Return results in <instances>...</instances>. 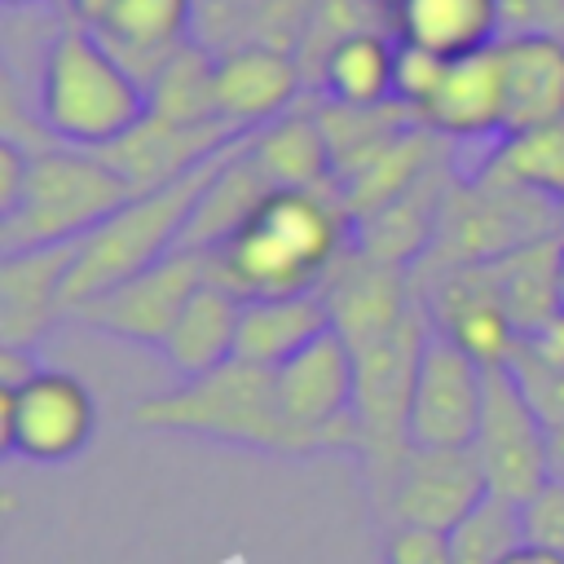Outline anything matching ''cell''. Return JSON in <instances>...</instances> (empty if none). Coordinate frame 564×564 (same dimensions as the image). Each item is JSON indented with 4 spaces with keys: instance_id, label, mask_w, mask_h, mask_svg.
<instances>
[{
    "instance_id": "35",
    "label": "cell",
    "mask_w": 564,
    "mask_h": 564,
    "mask_svg": "<svg viewBox=\"0 0 564 564\" xmlns=\"http://www.w3.org/2000/svg\"><path fill=\"white\" fill-rule=\"evenodd\" d=\"M533 357H542V361H551V366H564V313H555L546 326H538L533 335H524L520 339Z\"/></svg>"
},
{
    "instance_id": "4",
    "label": "cell",
    "mask_w": 564,
    "mask_h": 564,
    "mask_svg": "<svg viewBox=\"0 0 564 564\" xmlns=\"http://www.w3.org/2000/svg\"><path fill=\"white\" fill-rule=\"evenodd\" d=\"M225 154H229V145L220 154H212L207 163L189 167L185 176H176L159 189L132 194L115 216H106L93 234H84L79 256L66 278V313H75L79 304L106 295L110 286L128 282L132 273H141L154 260H163L167 251H176L189 229V216H194L203 189L212 185L216 167L225 163Z\"/></svg>"
},
{
    "instance_id": "33",
    "label": "cell",
    "mask_w": 564,
    "mask_h": 564,
    "mask_svg": "<svg viewBox=\"0 0 564 564\" xmlns=\"http://www.w3.org/2000/svg\"><path fill=\"white\" fill-rule=\"evenodd\" d=\"M524 524H529V538L564 551V485L551 480L529 507H524Z\"/></svg>"
},
{
    "instance_id": "26",
    "label": "cell",
    "mask_w": 564,
    "mask_h": 564,
    "mask_svg": "<svg viewBox=\"0 0 564 564\" xmlns=\"http://www.w3.org/2000/svg\"><path fill=\"white\" fill-rule=\"evenodd\" d=\"M392 66H397V31H352L317 57L326 97L335 106H357V110H375L392 101Z\"/></svg>"
},
{
    "instance_id": "21",
    "label": "cell",
    "mask_w": 564,
    "mask_h": 564,
    "mask_svg": "<svg viewBox=\"0 0 564 564\" xmlns=\"http://www.w3.org/2000/svg\"><path fill=\"white\" fill-rule=\"evenodd\" d=\"M498 57L507 93V132L564 119V40L502 35Z\"/></svg>"
},
{
    "instance_id": "8",
    "label": "cell",
    "mask_w": 564,
    "mask_h": 564,
    "mask_svg": "<svg viewBox=\"0 0 564 564\" xmlns=\"http://www.w3.org/2000/svg\"><path fill=\"white\" fill-rule=\"evenodd\" d=\"M212 278H216L212 251H203V247H176L163 260H154L150 269H141L128 282L110 286L106 295L79 304L70 317H79L84 326H93L101 335L163 348V339L172 335V326L185 313V304Z\"/></svg>"
},
{
    "instance_id": "7",
    "label": "cell",
    "mask_w": 564,
    "mask_h": 564,
    "mask_svg": "<svg viewBox=\"0 0 564 564\" xmlns=\"http://www.w3.org/2000/svg\"><path fill=\"white\" fill-rule=\"evenodd\" d=\"M427 335H432V317H427V304L419 300V308L397 330L352 348V357H357V392H352L357 445H352V454L361 458L370 498H379L388 489V480L397 476L401 458L414 445L410 441V401H414V375H419Z\"/></svg>"
},
{
    "instance_id": "22",
    "label": "cell",
    "mask_w": 564,
    "mask_h": 564,
    "mask_svg": "<svg viewBox=\"0 0 564 564\" xmlns=\"http://www.w3.org/2000/svg\"><path fill=\"white\" fill-rule=\"evenodd\" d=\"M322 330H330V308H326V295L322 291L242 300V322H238L234 357H242L251 366L278 370L286 357H295Z\"/></svg>"
},
{
    "instance_id": "18",
    "label": "cell",
    "mask_w": 564,
    "mask_h": 564,
    "mask_svg": "<svg viewBox=\"0 0 564 564\" xmlns=\"http://www.w3.org/2000/svg\"><path fill=\"white\" fill-rule=\"evenodd\" d=\"M419 123L449 141H489L507 132V93H502V57L498 44L454 57L436 97L423 106Z\"/></svg>"
},
{
    "instance_id": "28",
    "label": "cell",
    "mask_w": 564,
    "mask_h": 564,
    "mask_svg": "<svg viewBox=\"0 0 564 564\" xmlns=\"http://www.w3.org/2000/svg\"><path fill=\"white\" fill-rule=\"evenodd\" d=\"M212 62H216V53H207L194 40L181 53H172L167 66L150 79V115L172 119V123H225L216 115Z\"/></svg>"
},
{
    "instance_id": "3",
    "label": "cell",
    "mask_w": 564,
    "mask_h": 564,
    "mask_svg": "<svg viewBox=\"0 0 564 564\" xmlns=\"http://www.w3.org/2000/svg\"><path fill=\"white\" fill-rule=\"evenodd\" d=\"M150 115V88L101 44L84 22L53 35L40 66V119L79 150H101L128 137Z\"/></svg>"
},
{
    "instance_id": "16",
    "label": "cell",
    "mask_w": 564,
    "mask_h": 564,
    "mask_svg": "<svg viewBox=\"0 0 564 564\" xmlns=\"http://www.w3.org/2000/svg\"><path fill=\"white\" fill-rule=\"evenodd\" d=\"M79 256L75 242L0 251V344L35 348V339L66 317V278Z\"/></svg>"
},
{
    "instance_id": "2",
    "label": "cell",
    "mask_w": 564,
    "mask_h": 564,
    "mask_svg": "<svg viewBox=\"0 0 564 564\" xmlns=\"http://www.w3.org/2000/svg\"><path fill=\"white\" fill-rule=\"evenodd\" d=\"M128 419L141 432H181V436H203V441L242 445L260 454H291V458L308 454V445L300 441V432L282 410L278 375L242 357H229L207 375L181 379L176 388L137 401Z\"/></svg>"
},
{
    "instance_id": "27",
    "label": "cell",
    "mask_w": 564,
    "mask_h": 564,
    "mask_svg": "<svg viewBox=\"0 0 564 564\" xmlns=\"http://www.w3.org/2000/svg\"><path fill=\"white\" fill-rule=\"evenodd\" d=\"M480 172L564 203V119L502 132Z\"/></svg>"
},
{
    "instance_id": "40",
    "label": "cell",
    "mask_w": 564,
    "mask_h": 564,
    "mask_svg": "<svg viewBox=\"0 0 564 564\" xmlns=\"http://www.w3.org/2000/svg\"><path fill=\"white\" fill-rule=\"evenodd\" d=\"M375 4H383L388 13H397V4H401V0H375Z\"/></svg>"
},
{
    "instance_id": "24",
    "label": "cell",
    "mask_w": 564,
    "mask_h": 564,
    "mask_svg": "<svg viewBox=\"0 0 564 564\" xmlns=\"http://www.w3.org/2000/svg\"><path fill=\"white\" fill-rule=\"evenodd\" d=\"M247 150L278 189H339L330 141L317 115L286 110L273 123L251 128Z\"/></svg>"
},
{
    "instance_id": "34",
    "label": "cell",
    "mask_w": 564,
    "mask_h": 564,
    "mask_svg": "<svg viewBox=\"0 0 564 564\" xmlns=\"http://www.w3.org/2000/svg\"><path fill=\"white\" fill-rule=\"evenodd\" d=\"M26 176H31V154H22L13 137H4L0 141V216H9L22 203Z\"/></svg>"
},
{
    "instance_id": "30",
    "label": "cell",
    "mask_w": 564,
    "mask_h": 564,
    "mask_svg": "<svg viewBox=\"0 0 564 564\" xmlns=\"http://www.w3.org/2000/svg\"><path fill=\"white\" fill-rule=\"evenodd\" d=\"M449 70V57L432 53V48H419V44H405L397 40V66H392V101L405 106L414 119L423 115V106L436 97L441 79Z\"/></svg>"
},
{
    "instance_id": "15",
    "label": "cell",
    "mask_w": 564,
    "mask_h": 564,
    "mask_svg": "<svg viewBox=\"0 0 564 564\" xmlns=\"http://www.w3.org/2000/svg\"><path fill=\"white\" fill-rule=\"evenodd\" d=\"M300 84H304V70L291 48L238 44V48H220L212 62L216 115L238 132L264 128L278 115H286L291 101L300 97Z\"/></svg>"
},
{
    "instance_id": "37",
    "label": "cell",
    "mask_w": 564,
    "mask_h": 564,
    "mask_svg": "<svg viewBox=\"0 0 564 564\" xmlns=\"http://www.w3.org/2000/svg\"><path fill=\"white\" fill-rule=\"evenodd\" d=\"M66 4H70L75 22H84V26H97V22L110 13V4H115V0H66Z\"/></svg>"
},
{
    "instance_id": "19",
    "label": "cell",
    "mask_w": 564,
    "mask_h": 564,
    "mask_svg": "<svg viewBox=\"0 0 564 564\" xmlns=\"http://www.w3.org/2000/svg\"><path fill=\"white\" fill-rule=\"evenodd\" d=\"M194 18H198V0H115L93 31L150 88V79L167 66V57L189 44Z\"/></svg>"
},
{
    "instance_id": "25",
    "label": "cell",
    "mask_w": 564,
    "mask_h": 564,
    "mask_svg": "<svg viewBox=\"0 0 564 564\" xmlns=\"http://www.w3.org/2000/svg\"><path fill=\"white\" fill-rule=\"evenodd\" d=\"M238 322H242V295L212 278L185 304V313L176 317V326H172V335L163 339L159 352L167 357V366L181 379L207 375V370H216V366H225L234 357Z\"/></svg>"
},
{
    "instance_id": "11",
    "label": "cell",
    "mask_w": 564,
    "mask_h": 564,
    "mask_svg": "<svg viewBox=\"0 0 564 564\" xmlns=\"http://www.w3.org/2000/svg\"><path fill=\"white\" fill-rule=\"evenodd\" d=\"M97 432V401L70 370L40 366L26 383L0 388L4 454L26 463H70Z\"/></svg>"
},
{
    "instance_id": "9",
    "label": "cell",
    "mask_w": 564,
    "mask_h": 564,
    "mask_svg": "<svg viewBox=\"0 0 564 564\" xmlns=\"http://www.w3.org/2000/svg\"><path fill=\"white\" fill-rule=\"evenodd\" d=\"M278 397L308 445V454L344 449L352 454L357 427H352V392H357V357L348 339L330 326L313 344H304L295 357H286L278 370Z\"/></svg>"
},
{
    "instance_id": "29",
    "label": "cell",
    "mask_w": 564,
    "mask_h": 564,
    "mask_svg": "<svg viewBox=\"0 0 564 564\" xmlns=\"http://www.w3.org/2000/svg\"><path fill=\"white\" fill-rule=\"evenodd\" d=\"M529 538L524 507L489 494L454 533H449V555L454 564H498L511 546Z\"/></svg>"
},
{
    "instance_id": "23",
    "label": "cell",
    "mask_w": 564,
    "mask_h": 564,
    "mask_svg": "<svg viewBox=\"0 0 564 564\" xmlns=\"http://www.w3.org/2000/svg\"><path fill=\"white\" fill-rule=\"evenodd\" d=\"M392 31L441 57H467L502 40V0H401Z\"/></svg>"
},
{
    "instance_id": "38",
    "label": "cell",
    "mask_w": 564,
    "mask_h": 564,
    "mask_svg": "<svg viewBox=\"0 0 564 564\" xmlns=\"http://www.w3.org/2000/svg\"><path fill=\"white\" fill-rule=\"evenodd\" d=\"M551 432V480L564 485V423L560 427H546Z\"/></svg>"
},
{
    "instance_id": "20",
    "label": "cell",
    "mask_w": 564,
    "mask_h": 564,
    "mask_svg": "<svg viewBox=\"0 0 564 564\" xmlns=\"http://www.w3.org/2000/svg\"><path fill=\"white\" fill-rule=\"evenodd\" d=\"M485 273L516 322L520 339L564 313V234L524 242L498 260H485Z\"/></svg>"
},
{
    "instance_id": "5",
    "label": "cell",
    "mask_w": 564,
    "mask_h": 564,
    "mask_svg": "<svg viewBox=\"0 0 564 564\" xmlns=\"http://www.w3.org/2000/svg\"><path fill=\"white\" fill-rule=\"evenodd\" d=\"M137 189L128 176L101 154L79 145H53L31 154V176L22 203L0 216V251L53 247L93 234L106 216H115Z\"/></svg>"
},
{
    "instance_id": "39",
    "label": "cell",
    "mask_w": 564,
    "mask_h": 564,
    "mask_svg": "<svg viewBox=\"0 0 564 564\" xmlns=\"http://www.w3.org/2000/svg\"><path fill=\"white\" fill-rule=\"evenodd\" d=\"M9 9H31V4H40V0H4Z\"/></svg>"
},
{
    "instance_id": "10",
    "label": "cell",
    "mask_w": 564,
    "mask_h": 564,
    "mask_svg": "<svg viewBox=\"0 0 564 564\" xmlns=\"http://www.w3.org/2000/svg\"><path fill=\"white\" fill-rule=\"evenodd\" d=\"M489 494L529 507L551 485V432L507 366L485 370V410L471 441Z\"/></svg>"
},
{
    "instance_id": "14",
    "label": "cell",
    "mask_w": 564,
    "mask_h": 564,
    "mask_svg": "<svg viewBox=\"0 0 564 564\" xmlns=\"http://www.w3.org/2000/svg\"><path fill=\"white\" fill-rule=\"evenodd\" d=\"M322 295L330 308V326L348 339V348H361V344L397 330L419 308V291H414L410 269L361 251L357 238L335 260V269L326 273Z\"/></svg>"
},
{
    "instance_id": "36",
    "label": "cell",
    "mask_w": 564,
    "mask_h": 564,
    "mask_svg": "<svg viewBox=\"0 0 564 564\" xmlns=\"http://www.w3.org/2000/svg\"><path fill=\"white\" fill-rule=\"evenodd\" d=\"M498 564H564V551H555V546H546V542H538V538H524V542L511 546Z\"/></svg>"
},
{
    "instance_id": "1",
    "label": "cell",
    "mask_w": 564,
    "mask_h": 564,
    "mask_svg": "<svg viewBox=\"0 0 564 564\" xmlns=\"http://www.w3.org/2000/svg\"><path fill=\"white\" fill-rule=\"evenodd\" d=\"M357 225L339 189H269L242 225L212 247L216 282L242 300L322 291Z\"/></svg>"
},
{
    "instance_id": "12",
    "label": "cell",
    "mask_w": 564,
    "mask_h": 564,
    "mask_svg": "<svg viewBox=\"0 0 564 564\" xmlns=\"http://www.w3.org/2000/svg\"><path fill=\"white\" fill-rule=\"evenodd\" d=\"M489 498L485 467L471 445H410L388 489L375 498V511L388 529H432L454 533Z\"/></svg>"
},
{
    "instance_id": "32",
    "label": "cell",
    "mask_w": 564,
    "mask_h": 564,
    "mask_svg": "<svg viewBox=\"0 0 564 564\" xmlns=\"http://www.w3.org/2000/svg\"><path fill=\"white\" fill-rule=\"evenodd\" d=\"M502 35L564 40V0H502Z\"/></svg>"
},
{
    "instance_id": "31",
    "label": "cell",
    "mask_w": 564,
    "mask_h": 564,
    "mask_svg": "<svg viewBox=\"0 0 564 564\" xmlns=\"http://www.w3.org/2000/svg\"><path fill=\"white\" fill-rule=\"evenodd\" d=\"M507 370L516 375V383H520L524 401L538 410V419L546 427H560L564 423V366H551V361L533 357L524 344H516Z\"/></svg>"
},
{
    "instance_id": "13",
    "label": "cell",
    "mask_w": 564,
    "mask_h": 564,
    "mask_svg": "<svg viewBox=\"0 0 564 564\" xmlns=\"http://www.w3.org/2000/svg\"><path fill=\"white\" fill-rule=\"evenodd\" d=\"M480 410H485V366L432 326L427 348L419 357V375H414L410 441L463 449L476 441Z\"/></svg>"
},
{
    "instance_id": "6",
    "label": "cell",
    "mask_w": 564,
    "mask_h": 564,
    "mask_svg": "<svg viewBox=\"0 0 564 564\" xmlns=\"http://www.w3.org/2000/svg\"><path fill=\"white\" fill-rule=\"evenodd\" d=\"M560 207L564 203H555L546 194H533L524 185L498 181L489 172L454 181L449 198L441 207L436 234H432L427 251L419 256V264L410 273L414 278L423 273V282H427V278H436L445 269L485 264V260H498V256H507V251H516L524 242L564 234Z\"/></svg>"
},
{
    "instance_id": "17",
    "label": "cell",
    "mask_w": 564,
    "mask_h": 564,
    "mask_svg": "<svg viewBox=\"0 0 564 564\" xmlns=\"http://www.w3.org/2000/svg\"><path fill=\"white\" fill-rule=\"evenodd\" d=\"M238 137L242 132L229 123H172V119L145 115L128 137L101 145V154L128 176V185L137 194H145V189H159V185L185 176L189 167L207 163Z\"/></svg>"
}]
</instances>
